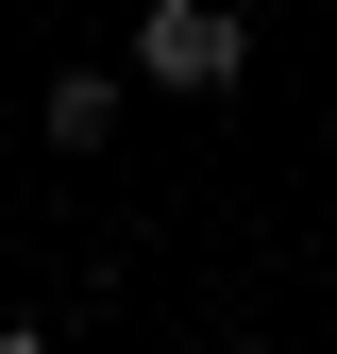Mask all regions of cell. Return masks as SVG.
<instances>
[{"instance_id": "6da1fadb", "label": "cell", "mask_w": 337, "mask_h": 354, "mask_svg": "<svg viewBox=\"0 0 337 354\" xmlns=\"http://www.w3.org/2000/svg\"><path fill=\"white\" fill-rule=\"evenodd\" d=\"M236 51H253V34L220 17V0H152V17H135V68L152 84H236Z\"/></svg>"}, {"instance_id": "3957f363", "label": "cell", "mask_w": 337, "mask_h": 354, "mask_svg": "<svg viewBox=\"0 0 337 354\" xmlns=\"http://www.w3.org/2000/svg\"><path fill=\"white\" fill-rule=\"evenodd\" d=\"M0 354H51V337H0Z\"/></svg>"}, {"instance_id": "7a4b0ae2", "label": "cell", "mask_w": 337, "mask_h": 354, "mask_svg": "<svg viewBox=\"0 0 337 354\" xmlns=\"http://www.w3.org/2000/svg\"><path fill=\"white\" fill-rule=\"evenodd\" d=\"M102 118H118V84H102V68H68V84H51V152H102Z\"/></svg>"}, {"instance_id": "277c9868", "label": "cell", "mask_w": 337, "mask_h": 354, "mask_svg": "<svg viewBox=\"0 0 337 354\" xmlns=\"http://www.w3.org/2000/svg\"><path fill=\"white\" fill-rule=\"evenodd\" d=\"M220 354H270V337H220Z\"/></svg>"}]
</instances>
